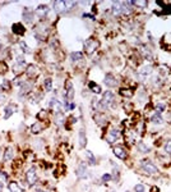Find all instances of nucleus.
Masks as SVG:
<instances>
[{"mask_svg":"<svg viewBox=\"0 0 171 192\" xmlns=\"http://www.w3.org/2000/svg\"><path fill=\"white\" fill-rule=\"evenodd\" d=\"M27 182H28L29 186H33L34 183H36V180H37V175H36V170H34V168H31L28 172H27Z\"/></svg>","mask_w":171,"mask_h":192,"instance_id":"nucleus-2","label":"nucleus"},{"mask_svg":"<svg viewBox=\"0 0 171 192\" xmlns=\"http://www.w3.org/2000/svg\"><path fill=\"white\" fill-rule=\"evenodd\" d=\"M86 156L89 159V164H91V165L96 164V159H95V156H93V154L91 151H88V150H87V151H86Z\"/></svg>","mask_w":171,"mask_h":192,"instance_id":"nucleus-24","label":"nucleus"},{"mask_svg":"<svg viewBox=\"0 0 171 192\" xmlns=\"http://www.w3.org/2000/svg\"><path fill=\"white\" fill-rule=\"evenodd\" d=\"M65 97L68 100H73L74 97V90H73V84L70 82H67V90H65Z\"/></svg>","mask_w":171,"mask_h":192,"instance_id":"nucleus-8","label":"nucleus"},{"mask_svg":"<svg viewBox=\"0 0 171 192\" xmlns=\"http://www.w3.org/2000/svg\"><path fill=\"white\" fill-rule=\"evenodd\" d=\"M44 86H45V90L46 91H51L52 90V79L51 78H46L45 82H44Z\"/></svg>","mask_w":171,"mask_h":192,"instance_id":"nucleus-23","label":"nucleus"},{"mask_svg":"<svg viewBox=\"0 0 171 192\" xmlns=\"http://www.w3.org/2000/svg\"><path fill=\"white\" fill-rule=\"evenodd\" d=\"M112 101H114V94L110 91H106L103 94V97H102V104L105 106H107V105H110Z\"/></svg>","mask_w":171,"mask_h":192,"instance_id":"nucleus-5","label":"nucleus"},{"mask_svg":"<svg viewBox=\"0 0 171 192\" xmlns=\"http://www.w3.org/2000/svg\"><path fill=\"white\" fill-rule=\"evenodd\" d=\"M165 152H167V154H171V140H169L165 144Z\"/></svg>","mask_w":171,"mask_h":192,"instance_id":"nucleus-29","label":"nucleus"},{"mask_svg":"<svg viewBox=\"0 0 171 192\" xmlns=\"http://www.w3.org/2000/svg\"><path fill=\"white\" fill-rule=\"evenodd\" d=\"M120 94L124 95V96H128V97H130V96H131V92H129V91H124V90L120 91Z\"/></svg>","mask_w":171,"mask_h":192,"instance_id":"nucleus-33","label":"nucleus"},{"mask_svg":"<svg viewBox=\"0 0 171 192\" xmlns=\"http://www.w3.org/2000/svg\"><path fill=\"white\" fill-rule=\"evenodd\" d=\"M41 129H42V124L38 122L32 124V127H31V132L32 133H38V132H41Z\"/></svg>","mask_w":171,"mask_h":192,"instance_id":"nucleus-20","label":"nucleus"},{"mask_svg":"<svg viewBox=\"0 0 171 192\" xmlns=\"http://www.w3.org/2000/svg\"><path fill=\"white\" fill-rule=\"evenodd\" d=\"M0 178H3L4 180H6L8 179V174H6V173H4V172H0Z\"/></svg>","mask_w":171,"mask_h":192,"instance_id":"nucleus-35","label":"nucleus"},{"mask_svg":"<svg viewBox=\"0 0 171 192\" xmlns=\"http://www.w3.org/2000/svg\"><path fill=\"white\" fill-rule=\"evenodd\" d=\"M97 46H98V42H97L96 40H92V38H91V40H88L84 44V49H86V51H87L88 54H92L96 50Z\"/></svg>","mask_w":171,"mask_h":192,"instance_id":"nucleus-4","label":"nucleus"},{"mask_svg":"<svg viewBox=\"0 0 171 192\" xmlns=\"http://www.w3.org/2000/svg\"><path fill=\"white\" fill-rule=\"evenodd\" d=\"M3 188H4V183H3V182H0V192H1Z\"/></svg>","mask_w":171,"mask_h":192,"instance_id":"nucleus-38","label":"nucleus"},{"mask_svg":"<svg viewBox=\"0 0 171 192\" xmlns=\"http://www.w3.org/2000/svg\"><path fill=\"white\" fill-rule=\"evenodd\" d=\"M37 118L38 119H42V118H46V111L45 110H41L40 113H38V115H37Z\"/></svg>","mask_w":171,"mask_h":192,"instance_id":"nucleus-31","label":"nucleus"},{"mask_svg":"<svg viewBox=\"0 0 171 192\" xmlns=\"http://www.w3.org/2000/svg\"><path fill=\"white\" fill-rule=\"evenodd\" d=\"M9 190H10V192H22V188L19 187L15 182L9 183Z\"/></svg>","mask_w":171,"mask_h":192,"instance_id":"nucleus-22","label":"nucleus"},{"mask_svg":"<svg viewBox=\"0 0 171 192\" xmlns=\"http://www.w3.org/2000/svg\"><path fill=\"white\" fill-rule=\"evenodd\" d=\"M114 154L119 157V159H126V156H128L126 151L123 147H120V146H118V147L114 149Z\"/></svg>","mask_w":171,"mask_h":192,"instance_id":"nucleus-9","label":"nucleus"},{"mask_svg":"<svg viewBox=\"0 0 171 192\" xmlns=\"http://www.w3.org/2000/svg\"><path fill=\"white\" fill-rule=\"evenodd\" d=\"M34 13H36L37 15H40V17H45V15L49 13V8L46 5H41V6H38L37 9L34 10Z\"/></svg>","mask_w":171,"mask_h":192,"instance_id":"nucleus-13","label":"nucleus"},{"mask_svg":"<svg viewBox=\"0 0 171 192\" xmlns=\"http://www.w3.org/2000/svg\"><path fill=\"white\" fill-rule=\"evenodd\" d=\"M151 121H152V123H154V124H161L162 122H164V119H162L161 114H154L152 118H151Z\"/></svg>","mask_w":171,"mask_h":192,"instance_id":"nucleus-21","label":"nucleus"},{"mask_svg":"<svg viewBox=\"0 0 171 192\" xmlns=\"http://www.w3.org/2000/svg\"><path fill=\"white\" fill-rule=\"evenodd\" d=\"M36 67H34V65H29V67H28V71H27V73H28V74L29 76H33V73H36L37 71H36Z\"/></svg>","mask_w":171,"mask_h":192,"instance_id":"nucleus-30","label":"nucleus"},{"mask_svg":"<svg viewBox=\"0 0 171 192\" xmlns=\"http://www.w3.org/2000/svg\"><path fill=\"white\" fill-rule=\"evenodd\" d=\"M123 12V3L116 1L112 4V14L114 15H119Z\"/></svg>","mask_w":171,"mask_h":192,"instance_id":"nucleus-11","label":"nucleus"},{"mask_svg":"<svg viewBox=\"0 0 171 192\" xmlns=\"http://www.w3.org/2000/svg\"><path fill=\"white\" fill-rule=\"evenodd\" d=\"M157 108H158V109H160L158 111H160V113H161V111H164V109H165V105H164V104H158Z\"/></svg>","mask_w":171,"mask_h":192,"instance_id":"nucleus-36","label":"nucleus"},{"mask_svg":"<svg viewBox=\"0 0 171 192\" xmlns=\"http://www.w3.org/2000/svg\"><path fill=\"white\" fill-rule=\"evenodd\" d=\"M119 134H120V132L118 129H115V128H112L111 131H110V137H108V142H114V140H116V138L119 137Z\"/></svg>","mask_w":171,"mask_h":192,"instance_id":"nucleus-18","label":"nucleus"},{"mask_svg":"<svg viewBox=\"0 0 171 192\" xmlns=\"http://www.w3.org/2000/svg\"><path fill=\"white\" fill-rule=\"evenodd\" d=\"M0 155H1V149H0Z\"/></svg>","mask_w":171,"mask_h":192,"instance_id":"nucleus-40","label":"nucleus"},{"mask_svg":"<svg viewBox=\"0 0 171 192\" xmlns=\"http://www.w3.org/2000/svg\"><path fill=\"white\" fill-rule=\"evenodd\" d=\"M103 82H105V84L106 86H108V87H114V86H116V79H115V77L112 76V74H106V77H105V79H103Z\"/></svg>","mask_w":171,"mask_h":192,"instance_id":"nucleus-7","label":"nucleus"},{"mask_svg":"<svg viewBox=\"0 0 171 192\" xmlns=\"http://www.w3.org/2000/svg\"><path fill=\"white\" fill-rule=\"evenodd\" d=\"M141 165H142L143 170H144L146 173H148V174H156V173L158 172L157 167L151 160H142L141 161Z\"/></svg>","mask_w":171,"mask_h":192,"instance_id":"nucleus-1","label":"nucleus"},{"mask_svg":"<svg viewBox=\"0 0 171 192\" xmlns=\"http://www.w3.org/2000/svg\"><path fill=\"white\" fill-rule=\"evenodd\" d=\"M13 155H14V151L11 147H8L5 151H4V160L5 161H10L13 159Z\"/></svg>","mask_w":171,"mask_h":192,"instance_id":"nucleus-14","label":"nucleus"},{"mask_svg":"<svg viewBox=\"0 0 171 192\" xmlns=\"http://www.w3.org/2000/svg\"><path fill=\"white\" fill-rule=\"evenodd\" d=\"M134 192H146V187L143 186V184L138 183L134 186Z\"/></svg>","mask_w":171,"mask_h":192,"instance_id":"nucleus-26","label":"nucleus"},{"mask_svg":"<svg viewBox=\"0 0 171 192\" xmlns=\"http://www.w3.org/2000/svg\"><path fill=\"white\" fill-rule=\"evenodd\" d=\"M56 123L59 126H61L64 123V115L63 113H59V114H56Z\"/></svg>","mask_w":171,"mask_h":192,"instance_id":"nucleus-27","label":"nucleus"},{"mask_svg":"<svg viewBox=\"0 0 171 192\" xmlns=\"http://www.w3.org/2000/svg\"><path fill=\"white\" fill-rule=\"evenodd\" d=\"M110 179H111V175L110 174H103L102 175V180H103V182H108Z\"/></svg>","mask_w":171,"mask_h":192,"instance_id":"nucleus-32","label":"nucleus"},{"mask_svg":"<svg viewBox=\"0 0 171 192\" xmlns=\"http://www.w3.org/2000/svg\"><path fill=\"white\" fill-rule=\"evenodd\" d=\"M11 30H13V32L15 33V35H23L24 33V27H23L21 23H14L13 25V27H11Z\"/></svg>","mask_w":171,"mask_h":192,"instance_id":"nucleus-12","label":"nucleus"},{"mask_svg":"<svg viewBox=\"0 0 171 192\" xmlns=\"http://www.w3.org/2000/svg\"><path fill=\"white\" fill-rule=\"evenodd\" d=\"M37 192H46V191H42V190H40V191H37Z\"/></svg>","mask_w":171,"mask_h":192,"instance_id":"nucleus-39","label":"nucleus"},{"mask_svg":"<svg viewBox=\"0 0 171 192\" xmlns=\"http://www.w3.org/2000/svg\"><path fill=\"white\" fill-rule=\"evenodd\" d=\"M138 150L141 151L142 154H147V152H149V146H147L144 142H139L138 144Z\"/></svg>","mask_w":171,"mask_h":192,"instance_id":"nucleus-17","label":"nucleus"},{"mask_svg":"<svg viewBox=\"0 0 171 192\" xmlns=\"http://www.w3.org/2000/svg\"><path fill=\"white\" fill-rule=\"evenodd\" d=\"M19 46H21L22 50H23V51H24V53H31L29 48H28V46H27V44H26L24 41H21V42H19Z\"/></svg>","mask_w":171,"mask_h":192,"instance_id":"nucleus-28","label":"nucleus"},{"mask_svg":"<svg viewBox=\"0 0 171 192\" xmlns=\"http://www.w3.org/2000/svg\"><path fill=\"white\" fill-rule=\"evenodd\" d=\"M14 111H15V106H14V105H9V106H6V108H5V111H4V119L10 118V115L13 114Z\"/></svg>","mask_w":171,"mask_h":192,"instance_id":"nucleus-16","label":"nucleus"},{"mask_svg":"<svg viewBox=\"0 0 171 192\" xmlns=\"http://www.w3.org/2000/svg\"><path fill=\"white\" fill-rule=\"evenodd\" d=\"M152 71H153V69H152V67H151V65H142V67L141 68H139V74H141V76H149L151 74V73H152Z\"/></svg>","mask_w":171,"mask_h":192,"instance_id":"nucleus-10","label":"nucleus"},{"mask_svg":"<svg viewBox=\"0 0 171 192\" xmlns=\"http://www.w3.org/2000/svg\"><path fill=\"white\" fill-rule=\"evenodd\" d=\"M75 174L78 178H87V165L84 163H80L78 168L75 169Z\"/></svg>","mask_w":171,"mask_h":192,"instance_id":"nucleus-3","label":"nucleus"},{"mask_svg":"<svg viewBox=\"0 0 171 192\" xmlns=\"http://www.w3.org/2000/svg\"><path fill=\"white\" fill-rule=\"evenodd\" d=\"M70 59L73 61H78L80 59H83V54L80 53V51H74V53L70 54Z\"/></svg>","mask_w":171,"mask_h":192,"instance_id":"nucleus-19","label":"nucleus"},{"mask_svg":"<svg viewBox=\"0 0 171 192\" xmlns=\"http://www.w3.org/2000/svg\"><path fill=\"white\" fill-rule=\"evenodd\" d=\"M79 145L80 147H86V145H87V137H86V133L83 129L79 131Z\"/></svg>","mask_w":171,"mask_h":192,"instance_id":"nucleus-15","label":"nucleus"},{"mask_svg":"<svg viewBox=\"0 0 171 192\" xmlns=\"http://www.w3.org/2000/svg\"><path fill=\"white\" fill-rule=\"evenodd\" d=\"M54 10H55L56 13H63V12H67V9H65V1H60V0L55 1V3H54Z\"/></svg>","mask_w":171,"mask_h":192,"instance_id":"nucleus-6","label":"nucleus"},{"mask_svg":"<svg viewBox=\"0 0 171 192\" xmlns=\"http://www.w3.org/2000/svg\"><path fill=\"white\" fill-rule=\"evenodd\" d=\"M4 87H5L6 90H9V83H8V81H4V82H3V88Z\"/></svg>","mask_w":171,"mask_h":192,"instance_id":"nucleus-37","label":"nucleus"},{"mask_svg":"<svg viewBox=\"0 0 171 192\" xmlns=\"http://www.w3.org/2000/svg\"><path fill=\"white\" fill-rule=\"evenodd\" d=\"M89 87L92 88V91L95 92V94H100V92H101V87L98 86V84H95L93 82L89 83Z\"/></svg>","mask_w":171,"mask_h":192,"instance_id":"nucleus-25","label":"nucleus"},{"mask_svg":"<svg viewBox=\"0 0 171 192\" xmlns=\"http://www.w3.org/2000/svg\"><path fill=\"white\" fill-rule=\"evenodd\" d=\"M17 61H18V64H24V59H23V56H21V55L17 56Z\"/></svg>","mask_w":171,"mask_h":192,"instance_id":"nucleus-34","label":"nucleus"}]
</instances>
